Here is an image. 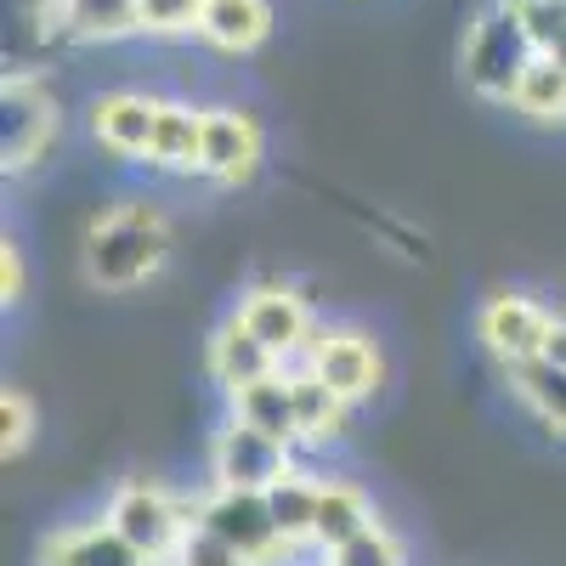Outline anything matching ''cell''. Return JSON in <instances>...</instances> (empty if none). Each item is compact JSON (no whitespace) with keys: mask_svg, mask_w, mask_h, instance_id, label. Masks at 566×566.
<instances>
[{"mask_svg":"<svg viewBox=\"0 0 566 566\" xmlns=\"http://www.w3.org/2000/svg\"><path fill=\"white\" fill-rule=\"evenodd\" d=\"M170 255V227L154 205H114L85 227L80 266L97 290H136L148 283Z\"/></svg>","mask_w":566,"mask_h":566,"instance_id":"obj_1","label":"cell"},{"mask_svg":"<svg viewBox=\"0 0 566 566\" xmlns=\"http://www.w3.org/2000/svg\"><path fill=\"white\" fill-rule=\"evenodd\" d=\"M538 57V45L522 23V12L510 0H493L470 18L464 29V45H459V69H464V85L476 91L482 103H515V85H522L527 63Z\"/></svg>","mask_w":566,"mask_h":566,"instance_id":"obj_2","label":"cell"},{"mask_svg":"<svg viewBox=\"0 0 566 566\" xmlns=\"http://www.w3.org/2000/svg\"><path fill=\"white\" fill-rule=\"evenodd\" d=\"M52 136H57L52 91L34 74H7V85H0V159H7V170L40 165V154L52 148Z\"/></svg>","mask_w":566,"mask_h":566,"instance_id":"obj_3","label":"cell"},{"mask_svg":"<svg viewBox=\"0 0 566 566\" xmlns=\"http://www.w3.org/2000/svg\"><path fill=\"white\" fill-rule=\"evenodd\" d=\"M193 522H205L210 533H221L232 549L250 555L255 566H272L283 549H290V538H283L277 522H272L266 493H255V488H216V493L199 504Z\"/></svg>","mask_w":566,"mask_h":566,"instance_id":"obj_4","label":"cell"},{"mask_svg":"<svg viewBox=\"0 0 566 566\" xmlns=\"http://www.w3.org/2000/svg\"><path fill=\"white\" fill-rule=\"evenodd\" d=\"M108 522L148 555L154 566L159 560H170L176 549H181V538H187V515H181V504L165 493V488H154V482H125L119 493H114V504H108Z\"/></svg>","mask_w":566,"mask_h":566,"instance_id":"obj_5","label":"cell"},{"mask_svg":"<svg viewBox=\"0 0 566 566\" xmlns=\"http://www.w3.org/2000/svg\"><path fill=\"white\" fill-rule=\"evenodd\" d=\"M210 470H216V488H255L266 493L277 476H290V442H277L266 431H255L250 419L232 413V424L216 437L210 448Z\"/></svg>","mask_w":566,"mask_h":566,"instance_id":"obj_6","label":"cell"},{"mask_svg":"<svg viewBox=\"0 0 566 566\" xmlns=\"http://www.w3.org/2000/svg\"><path fill=\"white\" fill-rule=\"evenodd\" d=\"M261 165V125L244 108H205V148L199 170L210 181H250Z\"/></svg>","mask_w":566,"mask_h":566,"instance_id":"obj_7","label":"cell"},{"mask_svg":"<svg viewBox=\"0 0 566 566\" xmlns=\"http://www.w3.org/2000/svg\"><path fill=\"white\" fill-rule=\"evenodd\" d=\"M549 312L527 295H493L476 317V335L488 340V352L510 368V363H527L544 352V335H549Z\"/></svg>","mask_w":566,"mask_h":566,"instance_id":"obj_8","label":"cell"},{"mask_svg":"<svg viewBox=\"0 0 566 566\" xmlns=\"http://www.w3.org/2000/svg\"><path fill=\"white\" fill-rule=\"evenodd\" d=\"M306 368H312L335 397H346V402H363L374 386H380V352H374L363 335H352V328H340V335H323V340L312 346Z\"/></svg>","mask_w":566,"mask_h":566,"instance_id":"obj_9","label":"cell"},{"mask_svg":"<svg viewBox=\"0 0 566 566\" xmlns=\"http://www.w3.org/2000/svg\"><path fill=\"white\" fill-rule=\"evenodd\" d=\"M239 317L261 335V346L283 363V357H295L306 340H312V312H306V301L295 295V290H277V283H266V290H255L244 306H239Z\"/></svg>","mask_w":566,"mask_h":566,"instance_id":"obj_10","label":"cell"},{"mask_svg":"<svg viewBox=\"0 0 566 566\" xmlns=\"http://www.w3.org/2000/svg\"><path fill=\"white\" fill-rule=\"evenodd\" d=\"M40 566H154L114 522H85L40 544Z\"/></svg>","mask_w":566,"mask_h":566,"instance_id":"obj_11","label":"cell"},{"mask_svg":"<svg viewBox=\"0 0 566 566\" xmlns=\"http://www.w3.org/2000/svg\"><path fill=\"white\" fill-rule=\"evenodd\" d=\"M154 119H159V103L136 97V91H108V97L91 103V130L103 136V148H114L125 159H148Z\"/></svg>","mask_w":566,"mask_h":566,"instance_id":"obj_12","label":"cell"},{"mask_svg":"<svg viewBox=\"0 0 566 566\" xmlns=\"http://www.w3.org/2000/svg\"><path fill=\"white\" fill-rule=\"evenodd\" d=\"M283 363L261 346V335L244 323V317H232L216 328V340H210V374L227 386V391H244L255 380H266V374H277Z\"/></svg>","mask_w":566,"mask_h":566,"instance_id":"obj_13","label":"cell"},{"mask_svg":"<svg viewBox=\"0 0 566 566\" xmlns=\"http://www.w3.org/2000/svg\"><path fill=\"white\" fill-rule=\"evenodd\" d=\"M272 34V7L266 0H205L199 12V40L216 45V52L244 57Z\"/></svg>","mask_w":566,"mask_h":566,"instance_id":"obj_14","label":"cell"},{"mask_svg":"<svg viewBox=\"0 0 566 566\" xmlns=\"http://www.w3.org/2000/svg\"><path fill=\"white\" fill-rule=\"evenodd\" d=\"M45 18H52V29L69 34V40H125V34H142L136 0H52Z\"/></svg>","mask_w":566,"mask_h":566,"instance_id":"obj_15","label":"cell"},{"mask_svg":"<svg viewBox=\"0 0 566 566\" xmlns=\"http://www.w3.org/2000/svg\"><path fill=\"white\" fill-rule=\"evenodd\" d=\"M232 413L250 419L255 431L277 437V442H301V419H295V391H290V374H266V380L232 391Z\"/></svg>","mask_w":566,"mask_h":566,"instance_id":"obj_16","label":"cell"},{"mask_svg":"<svg viewBox=\"0 0 566 566\" xmlns=\"http://www.w3.org/2000/svg\"><path fill=\"white\" fill-rule=\"evenodd\" d=\"M199 148H205V108L159 103L148 159H154L159 170H199Z\"/></svg>","mask_w":566,"mask_h":566,"instance_id":"obj_17","label":"cell"},{"mask_svg":"<svg viewBox=\"0 0 566 566\" xmlns=\"http://www.w3.org/2000/svg\"><path fill=\"white\" fill-rule=\"evenodd\" d=\"M368 527H374V510H368V499H363L357 488H346V482H323V488H317L312 544H323L328 555H335L340 544H352V538L368 533Z\"/></svg>","mask_w":566,"mask_h":566,"instance_id":"obj_18","label":"cell"},{"mask_svg":"<svg viewBox=\"0 0 566 566\" xmlns=\"http://www.w3.org/2000/svg\"><path fill=\"white\" fill-rule=\"evenodd\" d=\"M510 386L522 397L549 431L566 437V368L544 363V357H527V363H510Z\"/></svg>","mask_w":566,"mask_h":566,"instance_id":"obj_19","label":"cell"},{"mask_svg":"<svg viewBox=\"0 0 566 566\" xmlns=\"http://www.w3.org/2000/svg\"><path fill=\"white\" fill-rule=\"evenodd\" d=\"M510 108L527 114V119H538V125H566V69L538 52V57L527 63L522 85H515V103H510Z\"/></svg>","mask_w":566,"mask_h":566,"instance_id":"obj_20","label":"cell"},{"mask_svg":"<svg viewBox=\"0 0 566 566\" xmlns=\"http://www.w3.org/2000/svg\"><path fill=\"white\" fill-rule=\"evenodd\" d=\"M290 391H295V419H301V437L306 442H323V437H335L340 431V419H346V397H335L312 368L290 374Z\"/></svg>","mask_w":566,"mask_h":566,"instance_id":"obj_21","label":"cell"},{"mask_svg":"<svg viewBox=\"0 0 566 566\" xmlns=\"http://www.w3.org/2000/svg\"><path fill=\"white\" fill-rule=\"evenodd\" d=\"M317 488H323V482H306V476H295V470H290V476H277V482L266 488L272 522H277L283 538H290V549L312 538V522H317Z\"/></svg>","mask_w":566,"mask_h":566,"instance_id":"obj_22","label":"cell"},{"mask_svg":"<svg viewBox=\"0 0 566 566\" xmlns=\"http://www.w3.org/2000/svg\"><path fill=\"white\" fill-rule=\"evenodd\" d=\"M170 566H255V560L239 555L221 533H210L205 522H193V527H187V538H181V549L170 555Z\"/></svg>","mask_w":566,"mask_h":566,"instance_id":"obj_23","label":"cell"},{"mask_svg":"<svg viewBox=\"0 0 566 566\" xmlns=\"http://www.w3.org/2000/svg\"><path fill=\"white\" fill-rule=\"evenodd\" d=\"M205 0H136L142 34H199Z\"/></svg>","mask_w":566,"mask_h":566,"instance_id":"obj_24","label":"cell"},{"mask_svg":"<svg viewBox=\"0 0 566 566\" xmlns=\"http://www.w3.org/2000/svg\"><path fill=\"white\" fill-rule=\"evenodd\" d=\"M335 566H402V549H397V538L380 522H374L368 533H357L352 544L335 549Z\"/></svg>","mask_w":566,"mask_h":566,"instance_id":"obj_25","label":"cell"},{"mask_svg":"<svg viewBox=\"0 0 566 566\" xmlns=\"http://www.w3.org/2000/svg\"><path fill=\"white\" fill-rule=\"evenodd\" d=\"M29 437H34V402L23 397V391H0V453H23L29 448Z\"/></svg>","mask_w":566,"mask_h":566,"instance_id":"obj_26","label":"cell"},{"mask_svg":"<svg viewBox=\"0 0 566 566\" xmlns=\"http://www.w3.org/2000/svg\"><path fill=\"white\" fill-rule=\"evenodd\" d=\"M0 295H7V301L23 295V261H18V244H0Z\"/></svg>","mask_w":566,"mask_h":566,"instance_id":"obj_27","label":"cell"},{"mask_svg":"<svg viewBox=\"0 0 566 566\" xmlns=\"http://www.w3.org/2000/svg\"><path fill=\"white\" fill-rule=\"evenodd\" d=\"M538 357L555 363V368H566V317L549 323V335H544V352H538Z\"/></svg>","mask_w":566,"mask_h":566,"instance_id":"obj_28","label":"cell"}]
</instances>
